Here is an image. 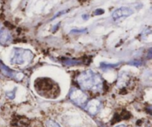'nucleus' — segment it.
<instances>
[{
    "instance_id": "5",
    "label": "nucleus",
    "mask_w": 152,
    "mask_h": 127,
    "mask_svg": "<svg viewBox=\"0 0 152 127\" xmlns=\"http://www.w3.org/2000/svg\"><path fill=\"white\" fill-rule=\"evenodd\" d=\"M134 13V10L128 7H121L114 10L112 13V18L114 20H117L121 18L128 17Z\"/></svg>"
},
{
    "instance_id": "2",
    "label": "nucleus",
    "mask_w": 152,
    "mask_h": 127,
    "mask_svg": "<svg viewBox=\"0 0 152 127\" xmlns=\"http://www.w3.org/2000/svg\"><path fill=\"white\" fill-rule=\"evenodd\" d=\"M34 88L39 95L49 99L58 98L60 93V89L57 83L48 77L37 78L34 82Z\"/></svg>"
},
{
    "instance_id": "11",
    "label": "nucleus",
    "mask_w": 152,
    "mask_h": 127,
    "mask_svg": "<svg viewBox=\"0 0 152 127\" xmlns=\"http://www.w3.org/2000/svg\"><path fill=\"white\" fill-rule=\"evenodd\" d=\"M14 95H15V91L7 92V96L9 98H10V99H13V98H14Z\"/></svg>"
},
{
    "instance_id": "7",
    "label": "nucleus",
    "mask_w": 152,
    "mask_h": 127,
    "mask_svg": "<svg viewBox=\"0 0 152 127\" xmlns=\"http://www.w3.org/2000/svg\"><path fill=\"white\" fill-rule=\"evenodd\" d=\"M101 108V103L97 100H92L88 103L86 110L92 115H95L99 112Z\"/></svg>"
},
{
    "instance_id": "3",
    "label": "nucleus",
    "mask_w": 152,
    "mask_h": 127,
    "mask_svg": "<svg viewBox=\"0 0 152 127\" xmlns=\"http://www.w3.org/2000/svg\"><path fill=\"white\" fill-rule=\"evenodd\" d=\"M34 58V54L28 49L13 48L10 57V61L13 64L18 65H27L31 62Z\"/></svg>"
},
{
    "instance_id": "1",
    "label": "nucleus",
    "mask_w": 152,
    "mask_h": 127,
    "mask_svg": "<svg viewBox=\"0 0 152 127\" xmlns=\"http://www.w3.org/2000/svg\"><path fill=\"white\" fill-rule=\"evenodd\" d=\"M77 82L82 89L92 92L101 91L103 85L100 75L92 70H87L82 72L77 77Z\"/></svg>"
},
{
    "instance_id": "12",
    "label": "nucleus",
    "mask_w": 152,
    "mask_h": 127,
    "mask_svg": "<svg viewBox=\"0 0 152 127\" xmlns=\"http://www.w3.org/2000/svg\"><path fill=\"white\" fill-rule=\"evenodd\" d=\"M68 10H62V11H60V12H59V13H56V14L54 16H53V19H55V18H56V17H58V16H60V15H62V14H64V13H67V12H68Z\"/></svg>"
},
{
    "instance_id": "10",
    "label": "nucleus",
    "mask_w": 152,
    "mask_h": 127,
    "mask_svg": "<svg viewBox=\"0 0 152 127\" xmlns=\"http://www.w3.org/2000/svg\"><path fill=\"white\" fill-rule=\"evenodd\" d=\"M45 125L46 127H61L59 123H56V121H54L53 120H49L48 121H46Z\"/></svg>"
},
{
    "instance_id": "15",
    "label": "nucleus",
    "mask_w": 152,
    "mask_h": 127,
    "mask_svg": "<svg viewBox=\"0 0 152 127\" xmlns=\"http://www.w3.org/2000/svg\"><path fill=\"white\" fill-rule=\"evenodd\" d=\"M83 18H84L85 19H87L88 18V15H84V16H83Z\"/></svg>"
},
{
    "instance_id": "13",
    "label": "nucleus",
    "mask_w": 152,
    "mask_h": 127,
    "mask_svg": "<svg viewBox=\"0 0 152 127\" xmlns=\"http://www.w3.org/2000/svg\"><path fill=\"white\" fill-rule=\"evenodd\" d=\"M104 13V10L102 9H96L94 12L95 15H101Z\"/></svg>"
},
{
    "instance_id": "14",
    "label": "nucleus",
    "mask_w": 152,
    "mask_h": 127,
    "mask_svg": "<svg viewBox=\"0 0 152 127\" xmlns=\"http://www.w3.org/2000/svg\"><path fill=\"white\" fill-rule=\"evenodd\" d=\"M115 127H127L126 126V125H123V124H121V125H118V126H115Z\"/></svg>"
},
{
    "instance_id": "9",
    "label": "nucleus",
    "mask_w": 152,
    "mask_h": 127,
    "mask_svg": "<svg viewBox=\"0 0 152 127\" xmlns=\"http://www.w3.org/2000/svg\"><path fill=\"white\" fill-rule=\"evenodd\" d=\"M64 63L67 65H80L82 63L81 61L76 60V59H67V60L64 61Z\"/></svg>"
},
{
    "instance_id": "6",
    "label": "nucleus",
    "mask_w": 152,
    "mask_h": 127,
    "mask_svg": "<svg viewBox=\"0 0 152 127\" xmlns=\"http://www.w3.org/2000/svg\"><path fill=\"white\" fill-rule=\"evenodd\" d=\"M12 37L10 32L0 25V45L5 46L11 43Z\"/></svg>"
},
{
    "instance_id": "8",
    "label": "nucleus",
    "mask_w": 152,
    "mask_h": 127,
    "mask_svg": "<svg viewBox=\"0 0 152 127\" xmlns=\"http://www.w3.org/2000/svg\"><path fill=\"white\" fill-rule=\"evenodd\" d=\"M0 68H1V71H2L6 75L8 76V77H11V78H15V79L19 78V73L16 72V71H13V70H11L10 68H9L8 67H7L5 65L3 64L1 60H0Z\"/></svg>"
},
{
    "instance_id": "4",
    "label": "nucleus",
    "mask_w": 152,
    "mask_h": 127,
    "mask_svg": "<svg viewBox=\"0 0 152 127\" xmlns=\"http://www.w3.org/2000/svg\"><path fill=\"white\" fill-rule=\"evenodd\" d=\"M70 99L73 101L75 104L80 106H84L87 103L88 97L84 92L80 89H74L71 90L70 92Z\"/></svg>"
}]
</instances>
